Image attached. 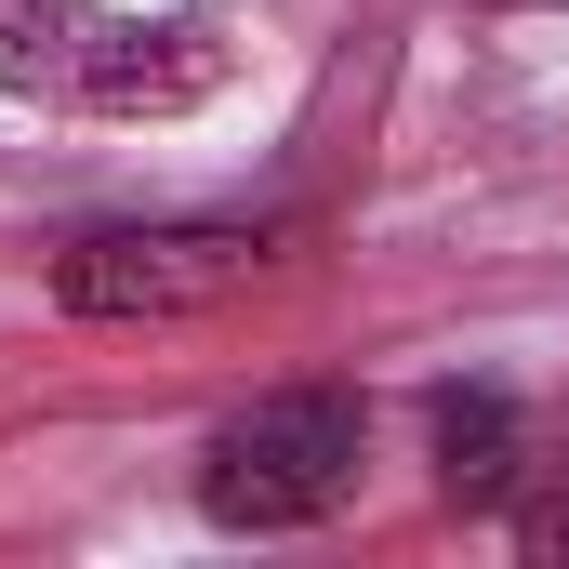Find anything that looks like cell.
I'll return each mask as SVG.
<instances>
[{"label": "cell", "mask_w": 569, "mask_h": 569, "mask_svg": "<svg viewBox=\"0 0 569 569\" xmlns=\"http://www.w3.org/2000/svg\"><path fill=\"white\" fill-rule=\"evenodd\" d=\"M226 80L212 27H146L107 0H0V93L27 107H93V120H172Z\"/></svg>", "instance_id": "obj_1"}, {"label": "cell", "mask_w": 569, "mask_h": 569, "mask_svg": "<svg viewBox=\"0 0 569 569\" xmlns=\"http://www.w3.org/2000/svg\"><path fill=\"white\" fill-rule=\"evenodd\" d=\"M358 463H371V411L345 385H279L252 411H226L199 450V503L226 530H318L358 503Z\"/></svg>", "instance_id": "obj_2"}, {"label": "cell", "mask_w": 569, "mask_h": 569, "mask_svg": "<svg viewBox=\"0 0 569 569\" xmlns=\"http://www.w3.org/2000/svg\"><path fill=\"white\" fill-rule=\"evenodd\" d=\"M252 279H266V226H107L53 266V305L133 331V318H199Z\"/></svg>", "instance_id": "obj_3"}, {"label": "cell", "mask_w": 569, "mask_h": 569, "mask_svg": "<svg viewBox=\"0 0 569 569\" xmlns=\"http://www.w3.org/2000/svg\"><path fill=\"white\" fill-rule=\"evenodd\" d=\"M425 450H437V490L450 503H503L517 490V398L503 385H437Z\"/></svg>", "instance_id": "obj_4"}, {"label": "cell", "mask_w": 569, "mask_h": 569, "mask_svg": "<svg viewBox=\"0 0 569 569\" xmlns=\"http://www.w3.org/2000/svg\"><path fill=\"white\" fill-rule=\"evenodd\" d=\"M517 543H530V557H569V490L557 503H517Z\"/></svg>", "instance_id": "obj_5"}, {"label": "cell", "mask_w": 569, "mask_h": 569, "mask_svg": "<svg viewBox=\"0 0 569 569\" xmlns=\"http://www.w3.org/2000/svg\"><path fill=\"white\" fill-rule=\"evenodd\" d=\"M490 13H543V0H490Z\"/></svg>", "instance_id": "obj_6"}]
</instances>
